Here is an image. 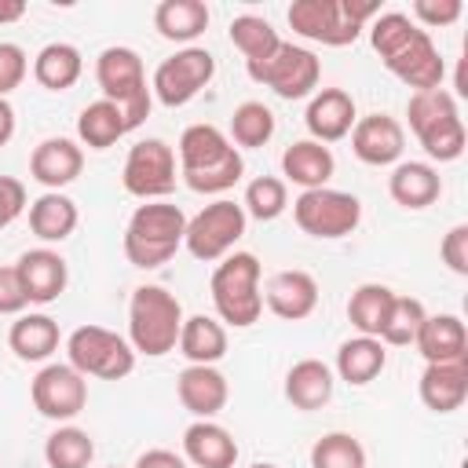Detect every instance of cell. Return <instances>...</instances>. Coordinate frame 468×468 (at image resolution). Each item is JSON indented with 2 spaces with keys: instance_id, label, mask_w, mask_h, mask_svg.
Listing matches in <instances>:
<instances>
[{
  "instance_id": "1",
  "label": "cell",
  "mask_w": 468,
  "mask_h": 468,
  "mask_svg": "<svg viewBox=\"0 0 468 468\" xmlns=\"http://www.w3.org/2000/svg\"><path fill=\"white\" fill-rule=\"evenodd\" d=\"M369 44L406 88L413 91H435L446 80V62L431 40L428 29H420L402 11H384L369 22Z\"/></svg>"
},
{
  "instance_id": "2",
  "label": "cell",
  "mask_w": 468,
  "mask_h": 468,
  "mask_svg": "<svg viewBox=\"0 0 468 468\" xmlns=\"http://www.w3.org/2000/svg\"><path fill=\"white\" fill-rule=\"evenodd\" d=\"M179 176L194 194H227L245 176L241 150L216 124H190L179 135Z\"/></svg>"
},
{
  "instance_id": "3",
  "label": "cell",
  "mask_w": 468,
  "mask_h": 468,
  "mask_svg": "<svg viewBox=\"0 0 468 468\" xmlns=\"http://www.w3.org/2000/svg\"><path fill=\"white\" fill-rule=\"evenodd\" d=\"M377 15L380 7L366 0H292L285 18L292 33L303 40H314L325 48H347Z\"/></svg>"
},
{
  "instance_id": "4",
  "label": "cell",
  "mask_w": 468,
  "mask_h": 468,
  "mask_svg": "<svg viewBox=\"0 0 468 468\" xmlns=\"http://www.w3.org/2000/svg\"><path fill=\"white\" fill-rule=\"evenodd\" d=\"M183 234H186V216L179 205L146 201L132 212V219L124 227V256L132 267L154 271L179 252Z\"/></svg>"
},
{
  "instance_id": "5",
  "label": "cell",
  "mask_w": 468,
  "mask_h": 468,
  "mask_svg": "<svg viewBox=\"0 0 468 468\" xmlns=\"http://www.w3.org/2000/svg\"><path fill=\"white\" fill-rule=\"evenodd\" d=\"M183 329V303L161 285H139L128 300V344L135 355L161 358L176 351Z\"/></svg>"
},
{
  "instance_id": "6",
  "label": "cell",
  "mask_w": 468,
  "mask_h": 468,
  "mask_svg": "<svg viewBox=\"0 0 468 468\" xmlns=\"http://www.w3.org/2000/svg\"><path fill=\"white\" fill-rule=\"evenodd\" d=\"M260 260L252 252H230L212 271V307L219 322L234 329H249L263 314V292H260Z\"/></svg>"
},
{
  "instance_id": "7",
  "label": "cell",
  "mask_w": 468,
  "mask_h": 468,
  "mask_svg": "<svg viewBox=\"0 0 468 468\" xmlns=\"http://www.w3.org/2000/svg\"><path fill=\"white\" fill-rule=\"evenodd\" d=\"M95 80H99L102 99L121 106L128 132H135L150 117L154 91L146 84V69H143V58L135 48H124V44L102 48L95 58Z\"/></svg>"
},
{
  "instance_id": "8",
  "label": "cell",
  "mask_w": 468,
  "mask_h": 468,
  "mask_svg": "<svg viewBox=\"0 0 468 468\" xmlns=\"http://www.w3.org/2000/svg\"><path fill=\"white\" fill-rule=\"evenodd\" d=\"M410 132L435 161H457L464 154V121L457 110V99L446 88L435 91H413L406 102Z\"/></svg>"
},
{
  "instance_id": "9",
  "label": "cell",
  "mask_w": 468,
  "mask_h": 468,
  "mask_svg": "<svg viewBox=\"0 0 468 468\" xmlns=\"http://www.w3.org/2000/svg\"><path fill=\"white\" fill-rule=\"evenodd\" d=\"M66 355L69 366L80 377H99V380H124L135 369V351L132 344L102 325H77L66 336Z\"/></svg>"
},
{
  "instance_id": "10",
  "label": "cell",
  "mask_w": 468,
  "mask_h": 468,
  "mask_svg": "<svg viewBox=\"0 0 468 468\" xmlns=\"http://www.w3.org/2000/svg\"><path fill=\"white\" fill-rule=\"evenodd\" d=\"M245 208L230 197H216L212 205H205L194 219H186V234H183V245L194 260L201 263H216L223 256L234 252V245L241 241L245 234Z\"/></svg>"
},
{
  "instance_id": "11",
  "label": "cell",
  "mask_w": 468,
  "mask_h": 468,
  "mask_svg": "<svg viewBox=\"0 0 468 468\" xmlns=\"http://www.w3.org/2000/svg\"><path fill=\"white\" fill-rule=\"evenodd\" d=\"M292 219L311 238H347L362 223V201L333 186L300 190V197L292 201Z\"/></svg>"
},
{
  "instance_id": "12",
  "label": "cell",
  "mask_w": 468,
  "mask_h": 468,
  "mask_svg": "<svg viewBox=\"0 0 468 468\" xmlns=\"http://www.w3.org/2000/svg\"><path fill=\"white\" fill-rule=\"evenodd\" d=\"M245 69H249V77H252L256 84L271 88V91L282 95V99H307V95L318 88V80H322V62H318V55L307 51V48H300V44H289V40H282L271 58L249 62Z\"/></svg>"
},
{
  "instance_id": "13",
  "label": "cell",
  "mask_w": 468,
  "mask_h": 468,
  "mask_svg": "<svg viewBox=\"0 0 468 468\" xmlns=\"http://www.w3.org/2000/svg\"><path fill=\"white\" fill-rule=\"evenodd\" d=\"M176 150L165 139H143L128 150L124 168H121V183L132 197L143 201H165L176 190Z\"/></svg>"
},
{
  "instance_id": "14",
  "label": "cell",
  "mask_w": 468,
  "mask_h": 468,
  "mask_svg": "<svg viewBox=\"0 0 468 468\" xmlns=\"http://www.w3.org/2000/svg\"><path fill=\"white\" fill-rule=\"evenodd\" d=\"M212 77H216V58H212V51H205V48H183V51H176L172 58H165V62L154 69L150 91L157 95L161 106L179 110V106H186L201 88H208Z\"/></svg>"
},
{
  "instance_id": "15",
  "label": "cell",
  "mask_w": 468,
  "mask_h": 468,
  "mask_svg": "<svg viewBox=\"0 0 468 468\" xmlns=\"http://www.w3.org/2000/svg\"><path fill=\"white\" fill-rule=\"evenodd\" d=\"M29 399L48 420H73L88 406V377H80L69 362H48L33 377Z\"/></svg>"
},
{
  "instance_id": "16",
  "label": "cell",
  "mask_w": 468,
  "mask_h": 468,
  "mask_svg": "<svg viewBox=\"0 0 468 468\" xmlns=\"http://www.w3.org/2000/svg\"><path fill=\"white\" fill-rule=\"evenodd\" d=\"M402 150H406V128L391 113H366V117L355 121L351 154L362 165H373V168L395 165L402 157Z\"/></svg>"
},
{
  "instance_id": "17",
  "label": "cell",
  "mask_w": 468,
  "mask_h": 468,
  "mask_svg": "<svg viewBox=\"0 0 468 468\" xmlns=\"http://www.w3.org/2000/svg\"><path fill=\"white\" fill-rule=\"evenodd\" d=\"M15 271H18V282L26 289V300L29 303H55L62 292H66V282H69V267L66 260L55 252V249H29L15 260Z\"/></svg>"
},
{
  "instance_id": "18",
  "label": "cell",
  "mask_w": 468,
  "mask_h": 468,
  "mask_svg": "<svg viewBox=\"0 0 468 468\" xmlns=\"http://www.w3.org/2000/svg\"><path fill=\"white\" fill-rule=\"evenodd\" d=\"M263 303L271 314H278L285 322H303L318 307V282H314V274L296 271V267L278 271L263 285Z\"/></svg>"
},
{
  "instance_id": "19",
  "label": "cell",
  "mask_w": 468,
  "mask_h": 468,
  "mask_svg": "<svg viewBox=\"0 0 468 468\" xmlns=\"http://www.w3.org/2000/svg\"><path fill=\"white\" fill-rule=\"evenodd\" d=\"M358 121V110H355V99L344 91V88H322L311 95L307 102V113H303V124L311 132L314 143H336L344 135H351Z\"/></svg>"
},
{
  "instance_id": "20",
  "label": "cell",
  "mask_w": 468,
  "mask_h": 468,
  "mask_svg": "<svg viewBox=\"0 0 468 468\" xmlns=\"http://www.w3.org/2000/svg\"><path fill=\"white\" fill-rule=\"evenodd\" d=\"M80 168H84V150L66 135H51L37 143L29 154V176L48 190L69 186L80 176Z\"/></svg>"
},
{
  "instance_id": "21",
  "label": "cell",
  "mask_w": 468,
  "mask_h": 468,
  "mask_svg": "<svg viewBox=\"0 0 468 468\" xmlns=\"http://www.w3.org/2000/svg\"><path fill=\"white\" fill-rule=\"evenodd\" d=\"M176 395H179L186 413H194L197 420H212L227 406L230 388H227V377L216 366H186L176 377Z\"/></svg>"
},
{
  "instance_id": "22",
  "label": "cell",
  "mask_w": 468,
  "mask_h": 468,
  "mask_svg": "<svg viewBox=\"0 0 468 468\" xmlns=\"http://www.w3.org/2000/svg\"><path fill=\"white\" fill-rule=\"evenodd\" d=\"M413 347L424 362H468V329L457 314H428Z\"/></svg>"
},
{
  "instance_id": "23",
  "label": "cell",
  "mask_w": 468,
  "mask_h": 468,
  "mask_svg": "<svg viewBox=\"0 0 468 468\" xmlns=\"http://www.w3.org/2000/svg\"><path fill=\"white\" fill-rule=\"evenodd\" d=\"M417 391L431 413L461 410L468 399V362H428Z\"/></svg>"
},
{
  "instance_id": "24",
  "label": "cell",
  "mask_w": 468,
  "mask_h": 468,
  "mask_svg": "<svg viewBox=\"0 0 468 468\" xmlns=\"http://www.w3.org/2000/svg\"><path fill=\"white\" fill-rule=\"evenodd\" d=\"M183 457L194 468H234L238 464V442L223 424L194 420L183 431Z\"/></svg>"
},
{
  "instance_id": "25",
  "label": "cell",
  "mask_w": 468,
  "mask_h": 468,
  "mask_svg": "<svg viewBox=\"0 0 468 468\" xmlns=\"http://www.w3.org/2000/svg\"><path fill=\"white\" fill-rule=\"evenodd\" d=\"M388 194L402 208H428L442 194V179L428 161H399L388 176Z\"/></svg>"
},
{
  "instance_id": "26",
  "label": "cell",
  "mask_w": 468,
  "mask_h": 468,
  "mask_svg": "<svg viewBox=\"0 0 468 468\" xmlns=\"http://www.w3.org/2000/svg\"><path fill=\"white\" fill-rule=\"evenodd\" d=\"M333 168H336L333 150L322 146V143H314V139H300V143L285 146V154H282V176L289 183H296L300 190L325 186L333 179Z\"/></svg>"
},
{
  "instance_id": "27",
  "label": "cell",
  "mask_w": 468,
  "mask_h": 468,
  "mask_svg": "<svg viewBox=\"0 0 468 468\" xmlns=\"http://www.w3.org/2000/svg\"><path fill=\"white\" fill-rule=\"evenodd\" d=\"M333 388H336L333 369H329L322 358H300V362H292L289 373H285V399H289L296 410H303V413L322 410V406L333 399Z\"/></svg>"
},
{
  "instance_id": "28",
  "label": "cell",
  "mask_w": 468,
  "mask_h": 468,
  "mask_svg": "<svg viewBox=\"0 0 468 468\" xmlns=\"http://www.w3.org/2000/svg\"><path fill=\"white\" fill-rule=\"evenodd\" d=\"M58 322L44 311H29V314H18L11 322V333H7V344L11 351L22 358V362H48L55 351H58Z\"/></svg>"
},
{
  "instance_id": "29",
  "label": "cell",
  "mask_w": 468,
  "mask_h": 468,
  "mask_svg": "<svg viewBox=\"0 0 468 468\" xmlns=\"http://www.w3.org/2000/svg\"><path fill=\"white\" fill-rule=\"evenodd\" d=\"M80 223L77 201L62 190H44L37 201H29V230L40 241H66Z\"/></svg>"
},
{
  "instance_id": "30",
  "label": "cell",
  "mask_w": 468,
  "mask_h": 468,
  "mask_svg": "<svg viewBox=\"0 0 468 468\" xmlns=\"http://www.w3.org/2000/svg\"><path fill=\"white\" fill-rule=\"evenodd\" d=\"M179 355L190 362V366H216L223 355H227V329L219 318H208V314H190L183 318V329H179Z\"/></svg>"
},
{
  "instance_id": "31",
  "label": "cell",
  "mask_w": 468,
  "mask_h": 468,
  "mask_svg": "<svg viewBox=\"0 0 468 468\" xmlns=\"http://www.w3.org/2000/svg\"><path fill=\"white\" fill-rule=\"evenodd\" d=\"M384 366H388V347L377 336H351L336 351V377L351 388L377 380Z\"/></svg>"
},
{
  "instance_id": "32",
  "label": "cell",
  "mask_w": 468,
  "mask_h": 468,
  "mask_svg": "<svg viewBox=\"0 0 468 468\" xmlns=\"http://www.w3.org/2000/svg\"><path fill=\"white\" fill-rule=\"evenodd\" d=\"M154 29L165 40L190 44L208 29V7L201 0H161L154 7Z\"/></svg>"
},
{
  "instance_id": "33",
  "label": "cell",
  "mask_w": 468,
  "mask_h": 468,
  "mask_svg": "<svg viewBox=\"0 0 468 468\" xmlns=\"http://www.w3.org/2000/svg\"><path fill=\"white\" fill-rule=\"evenodd\" d=\"M80 73H84V58H80V51H77L73 44H66V40L44 44V48L37 51V58H33V77H37V84L48 88V91H66V88H73V84L80 80Z\"/></svg>"
},
{
  "instance_id": "34",
  "label": "cell",
  "mask_w": 468,
  "mask_h": 468,
  "mask_svg": "<svg viewBox=\"0 0 468 468\" xmlns=\"http://www.w3.org/2000/svg\"><path fill=\"white\" fill-rule=\"evenodd\" d=\"M121 135H128V124H124V113L117 102L110 99H95L80 110L77 117V139L88 146V150H110Z\"/></svg>"
},
{
  "instance_id": "35",
  "label": "cell",
  "mask_w": 468,
  "mask_h": 468,
  "mask_svg": "<svg viewBox=\"0 0 468 468\" xmlns=\"http://www.w3.org/2000/svg\"><path fill=\"white\" fill-rule=\"evenodd\" d=\"M391 300H395V292L380 282H366L351 292L347 322L358 329V336H380V329L388 322V311H391Z\"/></svg>"
},
{
  "instance_id": "36",
  "label": "cell",
  "mask_w": 468,
  "mask_h": 468,
  "mask_svg": "<svg viewBox=\"0 0 468 468\" xmlns=\"http://www.w3.org/2000/svg\"><path fill=\"white\" fill-rule=\"evenodd\" d=\"M227 33H230V44L245 55V66L271 58V55L278 51V44H282L278 29H274L267 18H260V15H238Z\"/></svg>"
},
{
  "instance_id": "37",
  "label": "cell",
  "mask_w": 468,
  "mask_h": 468,
  "mask_svg": "<svg viewBox=\"0 0 468 468\" xmlns=\"http://www.w3.org/2000/svg\"><path fill=\"white\" fill-rule=\"evenodd\" d=\"M91 457H95L91 435H88L84 428H73V424L55 428V431L48 435V442H44V461H48V468H88Z\"/></svg>"
},
{
  "instance_id": "38",
  "label": "cell",
  "mask_w": 468,
  "mask_h": 468,
  "mask_svg": "<svg viewBox=\"0 0 468 468\" xmlns=\"http://www.w3.org/2000/svg\"><path fill=\"white\" fill-rule=\"evenodd\" d=\"M271 135H274V113L263 102L249 99L230 113V143L256 150V146H267Z\"/></svg>"
},
{
  "instance_id": "39",
  "label": "cell",
  "mask_w": 468,
  "mask_h": 468,
  "mask_svg": "<svg viewBox=\"0 0 468 468\" xmlns=\"http://www.w3.org/2000/svg\"><path fill=\"white\" fill-rule=\"evenodd\" d=\"M424 318H428V311H424L420 300L395 292L391 311H388V322H384V329H380L377 340H380L384 347H410V344L417 340V329H420Z\"/></svg>"
},
{
  "instance_id": "40",
  "label": "cell",
  "mask_w": 468,
  "mask_h": 468,
  "mask_svg": "<svg viewBox=\"0 0 468 468\" xmlns=\"http://www.w3.org/2000/svg\"><path fill=\"white\" fill-rule=\"evenodd\" d=\"M241 208H245V216H252V219H260V223L278 219V216L289 208V186H285V179H278V176H256V179L245 186Z\"/></svg>"
},
{
  "instance_id": "41",
  "label": "cell",
  "mask_w": 468,
  "mask_h": 468,
  "mask_svg": "<svg viewBox=\"0 0 468 468\" xmlns=\"http://www.w3.org/2000/svg\"><path fill=\"white\" fill-rule=\"evenodd\" d=\"M311 468H366V450L351 431H329L311 446Z\"/></svg>"
},
{
  "instance_id": "42",
  "label": "cell",
  "mask_w": 468,
  "mask_h": 468,
  "mask_svg": "<svg viewBox=\"0 0 468 468\" xmlns=\"http://www.w3.org/2000/svg\"><path fill=\"white\" fill-rule=\"evenodd\" d=\"M26 73H29L26 51H22L18 44L4 40V44H0V99H7V95L26 80Z\"/></svg>"
},
{
  "instance_id": "43",
  "label": "cell",
  "mask_w": 468,
  "mask_h": 468,
  "mask_svg": "<svg viewBox=\"0 0 468 468\" xmlns=\"http://www.w3.org/2000/svg\"><path fill=\"white\" fill-rule=\"evenodd\" d=\"M461 0H417L413 4V22L420 29H439V26H453L461 18Z\"/></svg>"
},
{
  "instance_id": "44",
  "label": "cell",
  "mask_w": 468,
  "mask_h": 468,
  "mask_svg": "<svg viewBox=\"0 0 468 468\" xmlns=\"http://www.w3.org/2000/svg\"><path fill=\"white\" fill-rule=\"evenodd\" d=\"M439 256L442 263L453 271V274H468V223H453L446 234H442V245H439Z\"/></svg>"
},
{
  "instance_id": "45",
  "label": "cell",
  "mask_w": 468,
  "mask_h": 468,
  "mask_svg": "<svg viewBox=\"0 0 468 468\" xmlns=\"http://www.w3.org/2000/svg\"><path fill=\"white\" fill-rule=\"evenodd\" d=\"M26 186H22V179H15V176H0V230L4 227H11L22 212H26Z\"/></svg>"
},
{
  "instance_id": "46",
  "label": "cell",
  "mask_w": 468,
  "mask_h": 468,
  "mask_svg": "<svg viewBox=\"0 0 468 468\" xmlns=\"http://www.w3.org/2000/svg\"><path fill=\"white\" fill-rule=\"evenodd\" d=\"M26 307H29V300H26V289L18 282L15 263L0 267V314H22Z\"/></svg>"
},
{
  "instance_id": "47",
  "label": "cell",
  "mask_w": 468,
  "mask_h": 468,
  "mask_svg": "<svg viewBox=\"0 0 468 468\" xmlns=\"http://www.w3.org/2000/svg\"><path fill=\"white\" fill-rule=\"evenodd\" d=\"M135 468H190L186 464V457L183 453H176V450H146V453H139L135 457Z\"/></svg>"
},
{
  "instance_id": "48",
  "label": "cell",
  "mask_w": 468,
  "mask_h": 468,
  "mask_svg": "<svg viewBox=\"0 0 468 468\" xmlns=\"http://www.w3.org/2000/svg\"><path fill=\"white\" fill-rule=\"evenodd\" d=\"M15 135V106L7 99H0V146H7Z\"/></svg>"
},
{
  "instance_id": "49",
  "label": "cell",
  "mask_w": 468,
  "mask_h": 468,
  "mask_svg": "<svg viewBox=\"0 0 468 468\" xmlns=\"http://www.w3.org/2000/svg\"><path fill=\"white\" fill-rule=\"evenodd\" d=\"M26 15V4L22 0H0V26L4 22H18Z\"/></svg>"
},
{
  "instance_id": "50",
  "label": "cell",
  "mask_w": 468,
  "mask_h": 468,
  "mask_svg": "<svg viewBox=\"0 0 468 468\" xmlns=\"http://www.w3.org/2000/svg\"><path fill=\"white\" fill-rule=\"evenodd\" d=\"M249 468H278V464H249Z\"/></svg>"
}]
</instances>
